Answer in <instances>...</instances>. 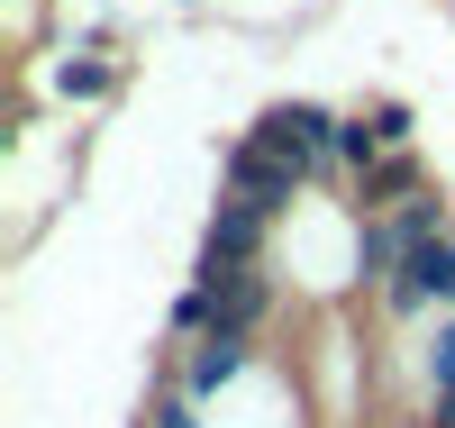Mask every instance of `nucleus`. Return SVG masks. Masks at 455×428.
I'll return each mask as SVG.
<instances>
[{
  "label": "nucleus",
  "mask_w": 455,
  "mask_h": 428,
  "mask_svg": "<svg viewBox=\"0 0 455 428\" xmlns=\"http://www.w3.org/2000/svg\"><path fill=\"white\" fill-rule=\"evenodd\" d=\"M255 146L291 155V165H319V155H337V119H328V109H310V101H291V109H264Z\"/></svg>",
  "instance_id": "1"
},
{
  "label": "nucleus",
  "mask_w": 455,
  "mask_h": 428,
  "mask_svg": "<svg viewBox=\"0 0 455 428\" xmlns=\"http://www.w3.org/2000/svg\"><path fill=\"white\" fill-rule=\"evenodd\" d=\"M228 182H237V201L283 210L291 182H300V165H291V155H274V146H237V155H228Z\"/></svg>",
  "instance_id": "2"
},
{
  "label": "nucleus",
  "mask_w": 455,
  "mask_h": 428,
  "mask_svg": "<svg viewBox=\"0 0 455 428\" xmlns=\"http://www.w3.org/2000/svg\"><path fill=\"white\" fill-rule=\"evenodd\" d=\"M392 301H401V310H419V301H455V238L410 246V264L392 274Z\"/></svg>",
  "instance_id": "3"
},
{
  "label": "nucleus",
  "mask_w": 455,
  "mask_h": 428,
  "mask_svg": "<svg viewBox=\"0 0 455 428\" xmlns=\"http://www.w3.org/2000/svg\"><path fill=\"white\" fill-rule=\"evenodd\" d=\"M264 219H274V210L228 201V210L210 219V255H201V264H246V255H255V238H264Z\"/></svg>",
  "instance_id": "4"
},
{
  "label": "nucleus",
  "mask_w": 455,
  "mask_h": 428,
  "mask_svg": "<svg viewBox=\"0 0 455 428\" xmlns=\"http://www.w3.org/2000/svg\"><path fill=\"white\" fill-rule=\"evenodd\" d=\"M237 365H246V337H210L201 356H192V401H201V392H219Z\"/></svg>",
  "instance_id": "5"
},
{
  "label": "nucleus",
  "mask_w": 455,
  "mask_h": 428,
  "mask_svg": "<svg viewBox=\"0 0 455 428\" xmlns=\"http://www.w3.org/2000/svg\"><path fill=\"white\" fill-rule=\"evenodd\" d=\"M337 155H347V165H373V155H383V128H364V119L337 128Z\"/></svg>",
  "instance_id": "6"
},
{
  "label": "nucleus",
  "mask_w": 455,
  "mask_h": 428,
  "mask_svg": "<svg viewBox=\"0 0 455 428\" xmlns=\"http://www.w3.org/2000/svg\"><path fill=\"white\" fill-rule=\"evenodd\" d=\"M437 392H455V328L437 337Z\"/></svg>",
  "instance_id": "7"
},
{
  "label": "nucleus",
  "mask_w": 455,
  "mask_h": 428,
  "mask_svg": "<svg viewBox=\"0 0 455 428\" xmlns=\"http://www.w3.org/2000/svg\"><path fill=\"white\" fill-rule=\"evenodd\" d=\"M156 428H201V419H192V401H173V410H156Z\"/></svg>",
  "instance_id": "8"
}]
</instances>
